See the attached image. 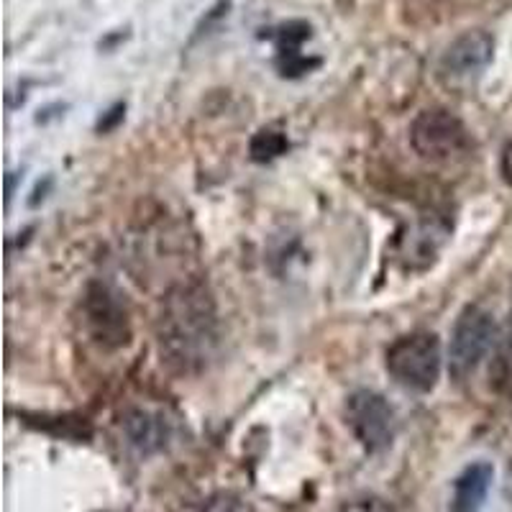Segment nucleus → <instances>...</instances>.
Masks as SVG:
<instances>
[{"label":"nucleus","mask_w":512,"mask_h":512,"mask_svg":"<svg viewBox=\"0 0 512 512\" xmlns=\"http://www.w3.org/2000/svg\"><path fill=\"white\" fill-rule=\"evenodd\" d=\"M162 354L180 372H198L218 344V315L213 297L200 285H180L169 292L159 315Z\"/></svg>","instance_id":"1"},{"label":"nucleus","mask_w":512,"mask_h":512,"mask_svg":"<svg viewBox=\"0 0 512 512\" xmlns=\"http://www.w3.org/2000/svg\"><path fill=\"white\" fill-rule=\"evenodd\" d=\"M441 364V341L436 333L428 331L397 338L387 351V372L405 390H433L441 377Z\"/></svg>","instance_id":"2"},{"label":"nucleus","mask_w":512,"mask_h":512,"mask_svg":"<svg viewBox=\"0 0 512 512\" xmlns=\"http://www.w3.org/2000/svg\"><path fill=\"white\" fill-rule=\"evenodd\" d=\"M497 326L492 313L479 305H469L456 318L448 344V372L454 379H466L482 364L489 349L495 346Z\"/></svg>","instance_id":"3"},{"label":"nucleus","mask_w":512,"mask_h":512,"mask_svg":"<svg viewBox=\"0 0 512 512\" xmlns=\"http://www.w3.org/2000/svg\"><path fill=\"white\" fill-rule=\"evenodd\" d=\"M413 149L431 162H451L469 149V134L454 113L443 108L423 111L410 128Z\"/></svg>","instance_id":"4"},{"label":"nucleus","mask_w":512,"mask_h":512,"mask_svg":"<svg viewBox=\"0 0 512 512\" xmlns=\"http://www.w3.org/2000/svg\"><path fill=\"white\" fill-rule=\"evenodd\" d=\"M349 425L361 446L369 451H384L395 438V410L379 392L359 390L349 397Z\"/></svg>","instance_id":"5"},{"label":"nucleus","mask_w":512,"mask_h":512,"mask_svg":"<svg viewBox=\"0 0 512 512\" xmlns=\"http://www.w3.org/2000/svg\"><path fill=\"white\" fill-rule=\"evenodd\" d=\"M495 39L482 29H469L456 36L441 57V75L448 82L472 80L492 62Z\"/></svg>","instance_id":"6"},{"label":"nucleus","mask_w":512,"mask_h":512,"mask_svg":"<svg viewBox=\"0 0 512 512\" xmlns=\"http://www.w3.org/2000/svg\"><path fill=\"white\" fill-rule=\"evenodd\" d=\"M264 36H269L277 44V67L282 70V75L297 77L320 64V59H308L300 54L305 41L313 36V29L305 21H285V24L269 29V34Z\"/></svg>","instance_id":"7"},{"label":"nucleus","mask_w":512,"mask_h":512,"mask_svg":"<svg viewBox=\"0 0 512 512\" xmlns=\"http://www.w3.org/2000/svg\"><path fill=\"white\" fill-rule=\"evenodd\" d=\"M492 479H495V469L487 461H477V464L466 466L454 482V495H451L448 512L482 510L484 500L489 495V487H492Z\"/></svg>","instance_id":"8"},{"label":"nucleus","mask_w":512,"mask_h":512,"mask_svg":"<svg viewBox=\"0 0 512 512\" xmlns=\"http://www.w3.org/2000/svg\"><path fill=\"white\" fill-rule=\"evenodd\" d=\"M123 431H126L128 443L139 448L141 454L159 451L169 436V428L162 415L149 413V410H131L123 420Z\"/></svg>","instance_id":"9"},{"label":"nucleus","mask_w":512,"mask_h":512,"mask_svg":"<svg viewBox=\"0 0 512 512\" xmlns=\"http://www.w3.org/2000/svg\"><path fill=\"white\" fill-rule=\"evenodd\" d=\"M88 313L90 323L95 326V333L100 336V341L116 338L118 344H121V338L126 336V313H123L121 305L113 300V295L105 290V287H95V290L90 292Z\"/></svg>","instance_id":"10"},{"label":"nucleus","mask_w":512,"mask_h":512,"mask_svg":"<svg viewBox=\"0 0 512 512\" xmlns=\"http://www.w3.org/2000/svg\"><path fill=\"white\" fill-rule=\"evenodd\" d=\"M443 236H446V228L436 231L431 223H420L415 231H410L402 239V256H408V264H415V259H423V264L433 262V256H436Z\"/></svg>","instance_id":"11"},{"label":"nucleus","mask_w":512,"mask_h":512,"mask_svg":"<svg viewBox=\"0 0 512 512\" xmlns=\"http://www.w3.org/2000/svg\"><path fill=\"white\" fill-rule=\"evenodd\" d=\"M489 384L500 395L512 397V331L497 344L489 364Z\"/></svg>","instance_id":"12"},{"label":"nucleus","mask_w":512,"mask_h":512,"mask_svg":"<svg viewBox=\"0 0 512 512\" xmlns=\"http://www.w3.org/2000/svg\"><path fill=\"white\" fill-rule=\"evenodd\" d=\"M285 149L287 139L282 134H277V131H259V134L254 136V141H251V157H254L256 162H267V159L280 157Z\"/></svg>","instance_id":"13"},{"label":"nucleus","mask_w":512,"mask_h":512,"mask_svg":"<svg viewBox=\"0 0 512 512\" xmlns=\"http://www.w3.org/2000/svg\"><path fill=\"white\" fill-rule=\"evenodd\" d=\"M341 512H392L387 507V502L379 500V497H364V500H354V502H346L341 507Z\"/></svg>","instance_id":"14"},{"label":"nucleus","mask_w":512,"mask_h":512,"mask_svg":"<svg viewBox=\"0 0 512 512\" xmlns=\"http://www.w3.org/2000/svg\"><path fill=\"white\" fill-rule=\"evenodd\" d=\"M205 512H246V507L241 505V500H236V497L221 495L216 497V500L208 502Z\"/></svg>","instance_id":"15"},{"label":"nucleus","mask_w":512,"mask_h":512,"mask_svg":"<svg viewBox=\"0 0 512 512\" xmlns=\"http://www.w3.org/2000/svg\"><path fill=\"white\" fill-rule=\"evenodd\" d=\"M500 169H502V177H505L507 185H512V141L505 146V149H502Z\"/></svg>","instance_id":"16"}]
</instances>
